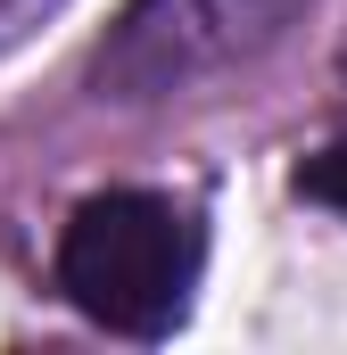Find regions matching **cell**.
Wrapping results in <instances>:
<instances>
[{
	"mask_svg": "<svg viewBox=\"0 0 347 355\" xmlns=\"http://www.w3.org/2000/svg\"><path fill=\"white\" fill-rule=\"evenodd\" d=\"M190 281H198V232L174 198H149V190L83 198L58 240V289L124 339L174 331L190 306Z\"/></svg>",
	"mask_w": 347,
	"mask_h": 355,
	"instance_id": "cell-1",
	"label": "cell"
},
{
	"mask_svg": "<svg viewBox=\"0 0 347 355\" xmlns=\"http://www.w3.org/2000/svg\"><path fill=\"white\" fill-rule=\"evenodd\" d=\"M298 190H306L314 207H339L347 215V141H331L323 157H306V166H298Z\"/></svg>",
	"mask_w": 347,
	"mask_h": 355,
	"instance_id": "cell-3",
	"label": "cell"
},
{
	"mask_svg": "<svg viewBox=\"0 0 347 355\" xmlns=\"http://www.w3.org/2000/svg\"><path fill=\"white\" fill-rule=\"evenodd\" d=\"M17 8H33V0H0V33H8V17H17Z\"/></svg>",
	"mask_w": 347,
	"mask_h": 355,
	"instance_id": "cell-4",
	"label": "cell"
},
{
	"mask_svg": "<svg viewBox=\"0 0 347 355\" xmlns=\"http://www.w3.org/2000/svg\"><path fill=\"white\" fill-rule=\"evenodd\" d=\"M298 0H133L116 42L99 50V83L116 99H166L207 75H223L232 58L264 50L289 25Z\"/></svg>",
	"mask_w": 347,
	"mask_h": 355,
	"instance_id": "cell-2",
	"label": "cell"
}]
</instances>
